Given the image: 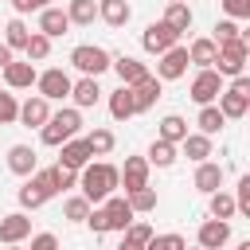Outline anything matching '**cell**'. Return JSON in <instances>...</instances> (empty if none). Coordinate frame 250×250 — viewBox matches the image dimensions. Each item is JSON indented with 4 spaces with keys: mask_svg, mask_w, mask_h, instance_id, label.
<instances>
[{
    "mask_svg": "<svg viewBox=\"0 0 250 250\" xmlns=\"http://www.w3.org/2000/svg\"><path fill=\"white\" fill-rule=\"evenodd\" d=\"M78 188L90 203H105L117 188H121V168L109 164V160H90L82 172H78Z\"/></svg>",
    "mask_w": 250,
    "mask_h": 250,
    "instance_id": "1",
    "label": "cell"
},
{
    "mask_svg": "<svg viewBox=\"0 0 250 250\" xmlns=\"http://www.w3.org/2000/svg\"><path fill=\"white\" fill-rule=\"evenodd\" d=\"M78 129H82V113H78V105H74V109H59V113H51V121L39 129V137H43V145L62 148L70 137H78Z\"/></svg>",
    "mask_w": 250,
    "mask_h": 250,
    "instance_id": "2",
    "label": "cell"
},
{
    "mask_svg": "<svg viewBox=\"0 0 250 250\" xmlns=\"http://www.w3.org/2000/svg\"><path fill=\"white\" fill-rule=\"evenodd\" d=\"M70 66H74L78 74L98 78V74H105V70L113 66V55H109L105 47H98V43H78V47L70 51Z\"/></svg>",
    "mask_w": 250,
    "mask_h": 250,
    "instance_id": "3",
    "label": "cell"
},
{
    "mask_svg": "<svg viewBox=\"0 0 250 250\" xmlns=\"http://www.w3.org/2000/svg\"><path fill=\"white\" fill-rule=\"evenodd\" d=\"M180 35H184V31H176L168 20H152V23L141 31V47H145L148 55H156V59H160L164 51H172V47L180 43Z\"/></svg>",
    "mask_w": 250,
    "mask_h": 250,
    "instance_id": "4",
    "label": "cell"
},
{
    "mask_svg": "<svg viewBox=\"0 0 250 250\" xmlns=\"http://www.w3.org/2000/svg\"><path fill=\"white\" fill-rule=\"evenodd\" d=\"M246 62H250V55H246V47H242V39H230V43H219V62H215V70H219L223 78H238V74L246 70Z\"/></svg>",
    "mask_w": 250,
    "mask_h": 250,
    "instance_id": "5",
    "label": "cell"
},
{
    "mask_svg": "<svg viewBox=\"0 0 250 250\" xmlns=\"http://www.w3.org/2000/svg\"><path fill=\"white\" fill-rule=\"evenodd\" d=\"M35 90H39V94H43L47 102H62V98H70L74 82H70V74H66L62 66H51V70H43V74H39Z\"/></svg>",
    "mask_w": 250,
    "mask_h": 250,
    "instance_id": "6",
    "label": "cell"
},
{
    "mask_svg": "<svg viewBox=\"0 0 250 250\" xmlns=\"http://www.w3.org/2000/svg\"><path fill=\"white\" fill-rule=\"evenodd\" d=\"M191 102H199V105H211V102H219V94H223V74L215 70V66H207V70H199L195 78H191Z\"/></svg>",
    "mask_w": 250,
    "mask_h": 250,
    "instance_id": "7",
    "label": "cell"
},
{
    "mask_svg": "<svg viewBox=\"0 0 250 250\" xmlns=\"http://www.w3.org/2000/svg\"><path fill=\"white\" fill-rule=\"evenodd\" d=\"M188 62H191V55H188V47H172V51H164L160 59H156V78L160 82H176V78H184L188 74Z\"/></svg>",
    "mask_w": 250,
    "mask_h": 250,
    "instance_id": "8",
    "label": "cell"
},
{
    "mask_svg": "<svg viewBox=\"0 0 250 250\" xmlns=\"http://www.w3.org/2000/svg\"><path fill=\"white\" fill-rule=\"evenodd\" d=\"M102 211H105V223H109V230H129V223L137 219V211H133V203H129V195H109L105 203H102Z\"/></svg>",
    "mask_w": 250,
    "mask_h": 250,
    "instance_id": "9",
    "label": "cell"
},
{
    "mask_svg": "<svg viewBox=\"0 0 250 250\" xmlns=\"http://www.w3.org/2000/svg\"><path fill=\"white\" fill-rule=\"evenodd\" d=\"M0 74H4V86H8V90H31V86L39 82V70H35V62H31V59H23V62H20V59H12Z\"/></svg>",
    "mask_w": 250,
    "mask_h": 250,
    "instance_id": "10",
    "label": "cell"
},
{
    "mask_svg": "<svg viewBox=\"0 0 250 250\" xmlns=\"http://www.w3.org/2000/svg\"><path fill=\"white\" fill-rule=\"evenodd\" d=\"M148 156H125V164H121V188H125V195L129 191H137V188H148Z\"/></svg>",
    "mask_w": 250,
    "mask_h": 250,
    "instance_id": "11",
    "label": "cell"
},
{
    "mask_svg": "<svg viewBox=\"0 0 250 250\" xmlns=\"http://www.w3.org/2000/svg\"><path fill=\"white\" fill-rule=\"evenodd\" d=\"M20 121H23L27 129H43V125L51 121V102H47L43 94H31L27 102H20Z\"/></svg>",
    "mask_w": 250,
    "mask_h": 250,
    "instance_id": "12",
    "label": "cell"
},
{
    "mask_svg": "<svg viewBox=\"0 0 250 250\" xmlns=\"http://www.w3.org/2000/svg\"><path fill=\"white\" fill-rule=\"evenodd\" d=\"M90 160H94V148H90L86 137H70V141L62 145V152H59V164H66V168H74V172H82Z\"/></svg>",
    "mask_w": 250,
    "mask_h": 250,
    "instance_id": "13",
    "label": "cell"
},
{
    "mask_svg": "<svg viewBox=\"0 0 250 250\" xmlns=\"http://www.w3.org/2000/svg\"><path fill=\"white\" fill-rule=\"evenodd\" d=\"M195 242H199L203 250H219V246H227V242H230V223H227V219H207V223H199Z\"/></svg>",
    "mask_w": 250,
    "mask_h": 250,
    "instance_id": "14",
    "label": "cell"
},
{
    "mask_svg": "<svg viewBox=\"0 0 250 250\" xmlns=\"http://www.w3.org/2000/svg\"><path fill=\"white\" fill-rule=\"evenodd\" d=\"M23 238H31V219H27L23 211L4 215V219H0V242H4V246H16V242H23Z\"/></svg>",
    "mask_w": 250,
    "mask_h": 250,
    "instance_id": "15",
    "label": "cell"
},
{
    "mask_svg": "<svg viewBox=\"0 0 250 250\" xmlns=\"http://www.w3.org/2000/svg\"><path fill=\"white\" fill-rule=\"evenodd\" d=\"M8 168H12L16 176H23V180L35 176V172H39V156H35V148H31V145H12V148H8Z\"/></svg>",
    "mask_w": 250,
    "mask_h": 250,
    "instance_id": "16",
    "label": "cell"
},
{
    "mask_svg": "<svg viewBox=\"0 0 250 250\" xmlns=\"http://www.w3.org/2000/svg\"><path fill=\"white\" fill-rule=\"evenodd\" d=\"M39 31L51 35V39L66 35V31H70V16H66V8H43V12H39Z\"/></svg>",
    "mask_w": 250,
    "mask_h": 250,
    "instance_id": "17",
    "label": "cell"
},
{
    "mask_svg": "<svg viewBox=\"0 0 250 250\" xmlns=\"http://www.w3.org/2000/svg\"><path fill=\"white\" fill-rule=\"evenodd\" d=\"M113 70H117L121 86H137V82H145V78H148V66H145L141 59H133V55H121V59H113Z\"/></svg>",
    "mask_w": 250,
    "mask_h": 250,
    "instance_id": "18",
    "label": "cell"
},
{
    "mask_svg": "<svg viewBox=\"0 0 250 250\" xmlns=\"http://www.w3.org/2000/svg\"><path fill=\"white\" fill-rule=\"evenodd\" d=\"M160 86H164V82H160L156 74H148L145 82H137V86H133V102H137V113H148V109L156 105V98L164 94Z\"/></svg>",
    "mask_w": 250,
    "mask_h": 250,
    "instance_id": "19",
    "label": "cell"
},
{
    "mask_svg": "<svg viewBox=\"0 0 250 250\" xmlns=\"http://www.w3.org/2000/svg\"><path fill=\"white\" fill-rule=\"evenodd\" d=\"M188 55H191V62H195L199 70H207V66H215V62H219V43H215L211 35H203V39H191Z\"/></svg>",
    "mask_w": 250,
    "mask_h": 250,
    "instance_id": "20",
    "label": "cell"
},
{
    "mask_svg": "<svg viewBox=\"0 0 250 250\" xmlns=\"http://www.w3.org/2000/svg\"><path fill=\"white\" fill-rule=\"evenodd\" d=\"M137 113V102H133V86H117L109 94V117L113 121H129Z\"/></svg>",
    "mask_w": 250,
    "mask_h": 250,
    "instance_id": "21",
    "label": "cell"
},
{
    "mask_svg": "<svg viewBox=\"0 0 250 250\" xmlns=\"http://www.w3.org/2000/svg\"><path fill=\"white\" fill-rule=\"evenodd\" d=\"M219 188H223V168H219V164H211V160L195 164V191H203V195H215Z\"/></svg>",
    "mask_w": 250,
    "mask_h": 250,
    "instance_id": "22",
    "label": "cell"
},
{
    "mask_svg": "<svg viewBox=\"0 0 250 250\" xmlns=\"http://www.w3.org/2000/svg\"><path fill=\"white\" fill-rule=\"evenodd\" d=\"M133 16L129 0H98V20H105L109 27H125Z\"/></svg>",
    "mask_w": 250,
    "mask_h": 250,
    "instance_id": "23",
    "label": "cell"
},
{
    "mask_svg": "<svg viewBox=\"0 0 250 250\" xmlns=\"http://www.w3.org/2000/svg\"><path fill=\"white\" fill-rule=\"evenodd\" d=\"M70 98H74V105H78V109H90V105H98V98H102V86H98V78L82 74V78L74 82Z\"/></svg>",
    "mask_w": 250,
    "mask_h": 250,
    "instance_id": "24",
    "label": "cell"
},
{
    "mask_svg": "<svg viewBox=\"0 0 250 250\" xmlns=\"http://www.w3.org/2000/svg\"><path fill=\"white\" fill-rule=\"evenodd\" d=\"M195 125H199V133H207V137H215L223 125H227V113L211 102V105H199V117H195Z\"/></svg>",
    "mask_w": 250,
    "mask_h": 250,
    "instance_id": "25",
    "label": "cell"
},
{
    "mask_svg": "<svg viewBox=\"0 0 250 250\" xmlns=\"http://www.w3.org/2000/svg\"><path fill=\"white\" fill-rule=\"evenodd\" d=\"M184 156L195 160V164L211 160V137H207V133H188V137H184Z\"/></svg>",
    "mask_w": 250,
    "mask_h": 250,
    "instance_id": "26",
    "label": "cell"
},
{
    "mask_svg": "<svg viewBox=\"0 0 250 250\" xmlns=\"http://www.w3.org/2000/svg\"><path fill=\"white\" fill-rule=\"evenodd\" d=\"M160 141H172V145H184V137H188V121L180 117V113H168V117H160V133H156Z\"/></svg>",
    "mask_w": 250,
    "mask_h": 250,
    "instance_id": "27",
    "label": "cell"
},
{
    "mask_svg": "<svg viewBox=\"0 0 250 250\" xmlns=\"http://www.w3.org/2000/svg\"><path fill=\"white\" fill-rule=\"evenodd\" d=\"M219 109L227 113V121H230V117H246V113H250V98H242V94H234V90L227 86V90L219 94Z\"/></svg>",
    "mask_w": 250,
    "mask_h": 250,
    "instance_id": "28",
    "label": "cell"
},
{
    "mask_svg": "<svg viewBox=\"0 0 250 250\" xmlns=\"http://www.w3.org/2000/svg\"><path fill=\"white\" fill-rule=\"evenodd\" d=\"M145 156H148V164H156V168H172V164H176V145L156 137V141L148 145V152H145Z\"/></svg>",
    "mask_w": 250,
    "mask_h": 250,
    "instance_id": "29",
    "label": "cell"
},
{
    "mask_svg": "<svg viewBox=\"0 0 250 250\" xmlns=\"http://www.w3.org/2000/svg\"><path fill=\"white\" fill-rule=\"evenodd\" d=\"M207 199H211V219H227V223L234 219L238 199H234L230 191H223V188H219V191H215V195H207Z\"/></svg>",
    "mask_w": 250,
    "mask_h": 250,
    "instance_id": "30",
    "label": "cell"
},
{
    "mask_svg": "<svg viewBox=\"0 0 250 250\" xmlns=\"http://www.w3.org/2000/svg\"><path fill=\"white\" fill-rule=\"evenodd\" d=\"M66 16H70V23L90 27V23L98 20V4H94V0H70V4H66Z\"/></svg>",
    "mask_w": 250,
    "mask_h": 250,
    "instance_id": "31",
    "label": "cell"
},
{
    "mask_svg": "<svg viewBox=\"0 0 250 250\" xmlns=\"http://www.w3.org/2000/svg\"><path fill=\"white\" fill-rule=\"evenodd\" d=\"M27 39H31V31H27V23L16 16V20H8V27H4V43L12 47V51H27Z\"/></svg>",
    "mask_w": 250,
    "mask_h": 250,
    "instance_id": "32",
    "label": "cell"
},
{
    "mask_svg": "<svg viewBox=\"0 0 250 250\" xmlns=\"http://www.w3.org/2000/svg\"><path fill=\"white\" fill-rule=\"evenodd\" d=\"M90 211H94V203H90L86 195H70V199L62 203V215H66L70 223H86V219H90Z\"/></svg>",
    "mask_w": 250,
    "mask_h": 250,
    "instance_id": "33",
    "label": "cell"
},
{
    "mask_svg": "<svg viewBox=\"0 0 250 250\" xmlns=\"http://www.w3.org/2000/svg\"><path fill=\"white\" fill-rule=\"evenodd\" d=\"M86 141H90L94 156H109V152H113V145H117V137H113L109 129H90V133H86Z\"/></svg>",
    "mask_w": 250,
    "mask_h": 250,
    "instance_id": "34",
    "label": "cell"
},
{
    "mask_svg": "<svg viewBox=\"0 0 250 250\" xmlns=\"http://www.w3.org/2000/svg\"><path fill=\"white\" fill-rule=\"evenodd\" d=\"M16 199H20V207H23V211H35V207H43V203H47V195L35 188V180H31V176H27V184L16 191Z\"/></svg>",
    "mask_w": 250,
    "mask_h": 250,
    "instance_id": "35",
    "label": "cell"
},
{
    "mask_svg": "<svg viewBox=\"0 0 250 250\" xmlns=\"http://www.w3.org/2000/svg\"><path fill=\"white\" fill-rule=\"evenodd\" d=\"M31 62H43L47 55H51V35H43V31H31V39H27V51H23Z\"/></svg>",
    "mask_w": 250,
    "mask_h": 250,
    "instance_id": "36",
    "label": "cell"
},
{
    "mask_svg": "<svg viewBox=\"0 0 250 250\" xmlns=\"http://www.w3.org/2000/svg\"><path fill=\"white\" fill-rule=\"evenodd\" d=\"M129 203H133V211L137 215H148V211H156V191L152 188H137V191H129Z\"/></svg>",
    "mask_w": 250,
    "mask_h": 250,
    "instance_id": "37",
    "label": "cell"
},
{
    "mask_svg": "<svg viewBox=\"0 0 250 250\" xmlns=\"http://www.w3.org/2000/svg\"><path fill=\"white\" fill-rule=\"evenodd\" d=\"M164 20H168V23L176 27V31H188L195 16H191V8H188V4H168V12H164Z\"/></svg>",
    "mask_w": 250,
    "mask_h": 250,
    "instance_id": "38",
    "label": "cell"
},
{
    "mask_svg": "<svg viewBox=\"0 0 250 250\" xmlns=\"http://www.w3.org/2000/svg\"><path fill=\"white\" fill-rule=\"evenodd\" d=\"M211 39H215V43H230V39H242V27H238V20H230V16H227V20H219Z\"/></svg>",
    "mask_w": 250,
    "mask_h": 250,
    "instance_id": "39",
    "label": "cell"
},
{
    "mask_svg": "<svg viewBox=\"0 0 250 250\" xmlns=\"http://www.w3.org/2000/svg\"><path fill=\"white\" fill-rule=\"evenodd\" d=\"M31 180H35V188H39V191H43L47 199H51V195H59V180H55V164H51V168H39V172H35Z\"/></svg>",
    "mask_w": 250,
    "mask_h": 250,
    "instance_id": "40",
    "label": "cell"
},
{
    "mask_svg": "<svg viewBox=\"0 0 250 250\" xmlns=\"http://www.w3.org/2000/svg\"><path fill=\"white\" fill-rule=\"evenodd\" d=\"M12 121H20V102H16V94L0 90V125H12Z\"/></svg>",
    "mask_w": 250,
    "mask_h": 250,
    "instance_id": "41",
    "label": "cell"
},
{
    "mask_svg": "<svg viewBox=\"0 0 250 250\" xmlns=\"http://www.w3.org/2000/svg\"><path fill=\"white\" fill-rule=\"evenodd\" d=\"M148 250H188V242H184V234H176V230H168V234H152V242H148Z\"/></svg>",
    "mask_w": 250,
    "mask_h": 250,
    "instance_id": "42",
    "label": "cell"
},
{
    "mask_svg": "<svg viewBox=\"0 0 250 250\" xmlns=\"http://www.w3.org/2000/svg\"><path fill=\"white\" fill-rule=\"evenodd\" d=\"M152 234H156V230H152L145 219H133V223H129V230H125V238H133V242H141V246H148V242H152Z\"/></svg>",
    "mask_w": 250,
    "mask_h": 250,
    "instance_id": "43",
    "label": "cell"
},
{
    "mask_svg": "<svg viewBox=\"0 0 250 250\" xmlns=\"http://www.w3.org/2000/svg\"><path fill=\"white\" fill-rule=\"evenodd\" d=\"M230 20H250V0H219Z\"/></svg>",
    "mask_w": 250,
    "mask_h": 250,
    "instance_id": "44",
    "label": "cell"
},
{
    "mask_svg": "<svg viewBox=\"0 0 250 250\" xmlns=\"http://www.w3.org/2000/svg\"><path fill=\"white\" fill-rule=\"evenodd\" d=\"M55 180H59V191H70V188L78 184V172L66 168V164H55Z\"/></svg>",
    "mask_w": 250,
    "mask_h": 250,
    "instance_id": "45",
    "label": "cell"
},
{
    "mask_svg": "<svg viewBox=\"0 0 250 250\" xmlns=\"http://www.w3.org/2000/svg\"><path fill=\"white\" fill-rule=\"evenodd\" d=\"M234 199H238V211L250 219V172L238 180V191H234Z\"/></svg>",
    "mask_w": 250,
    "mask_h": 250,
    "instance_id": "46",
    "label": "cell"
},
{
    "mask_svg": "<svg viewBox=\"0 0 250 250\" xmlns=\"http://www.w3.org/2000/svg\"><path fill=\"white\" fill-rule=\"evenodd\" d=\"M27 250H59V238L51 230H39V234H31V246Z\"/></svg>",
    "mask_w": 250,
    "mask_h": 250,
    "instance_id": "47",
    "label": "cell"
},
{
    "mask_svg": "<svg viewBox=\"0 0 250 250\" xmlns=\"http://www.w3.org/2000/svg\"><path fill=\"white\" fill-rule=\"evenodd\" d=\"M86 227H90L94 234H105V230H109V223H105V211H102V207H94V211H90V219H86Z\"/></svg>",
    "mask_w": 250,
    "mask_h": 250,
    "instance_id": "48",
    "label": "cell"
},
{
    "mask_svg": "<svg viewBox=\"0 0 250 250\" xmlns=\"http://www.w3.org/2000/svg\"><path fill=\"white\" fill-rule=\"evenodd\" d=\"M12 8H16V16H27V12H43L51 4L47 0H12Z\"/></svg>",
    "mask_w": 250,
    "mask_h": 250,
    "instance_id": "49",
    "label": "cell"
},
{
    "mask_svg": "<svg viewBox=\"0 0 250 250\" xmlns=\"http://www.w3.org/2000/svg\"><path fill=\"white\" fill-rule=\"evenodd\" d=\"M230 90H234V94H242V98H250V74H238V78H230Z\"/></svg>",
    "mask_w": 250,
    "mask_h": 250,
    "instance_id": "50",
    "label": "cell"
},
{
    "mask_svg": "<svg viewBox=\"0 0 250 250\" xmlns=\"http://www.w3.org/2000/svg\"><path fill=\"white\" fill-rule=\"evenodd\" d=\"M8 62H12V47H8V43H0V70H4Z\"/></svg>",
    "mask_w": 250,
    "mask_h": 250,
    "instance_id": "51",
    "label": "cell"
},
{
    "mask_svg": "<svg viewBox=\"0 0 250 250\" xmlns=\"http://www.w3.org/2000/svg\"><path fill=\"white\" fill-rule=\"evenodd\" d=\"M113 250H148V246H141V242H133V238H121V246H113Z\"/></svg>",
    "mask_w": 250,
    "mask_h": 250,
    "instance_id": "52",
    "label": "cell"
},
{
    "mask_svg": "<svg viewBox=\"0 0 250 250\" xmlns=\"http://www.w3.org/2000/svg\"><path fill=\"white\" fill-rule=\"evenodd\" d=\"M242 47H246V55H250V27L242 31Z\"/></svg>",
    "mask_w": 250,
    "mask_h": 250,
    "instance_id": "53",
    "label": "cell"
},
{
    "mask_svg": "<svg viewBox=\"0 0 250 250\" xmlns=\"http://www.w3.org/2000/svg\"><path fill=\"white\" fill-rule=\"evenodd\" d=\"M238 250H250V238H246V242H238Z\"/></svg>",
    "mask_w": 250,
    "mask_h": 250,
    "instance_id": "54",
    "label": "cell"
},
{
    "mask_svg": "<svg viewBox=\"0 0 250 250\" xmlns=\"http://www.w3.org/2000/svg\"><path fill=\"white\" fill-rule=\"evenodd\" d=\"M168 4H188V0H168Z\"/></svg>",
    "mask_w": 250,
    "mask_h": 250,
    "instance_id": "55",
    "label": "cell"
},
{
    "mask_svg": "<svg viewBox=\"0 0 250 250\" xmlns=\"http://www.w3.org/2000/svg\"><path fill=\"white\" fill-rule=\"evenodd\" d=\"M4 250H20V242H16V246H4Z\"/></svg>",
    "mask_w": 250,
    "mask_h": 250,
    "instance_id": "56",
    "label": "cell"
},
{
    "mask_svg": "<svg viewBox=\"0 0 250 250\" xmlns=\"http://www.w3.org/2000/svg\"><path fill=\"white\" fill-rule=\"evenodd\" d=\"M191 250H203V246H191Z\"/></svg>",
    "mask_w": 250,
    "mask_h": 250,
    "instance_id": "57",
    "label": "cell"
},
{
    "mask_svg": "<svg viewBox=\"0 0 250 250\" xmlns=\"http://www.w3.org/2000/svg\"><path fill=\"white\" fill-rule=\"evenodd\" d=\"M219 250H227V246H219Z\"/></svg>",
    "mask_w": 250,
    "mask_h": 250,
    "instance_id": "58",
    "label": "cell"
},
{
    "mask_svg": "<svg viewBox=\"0 0 250 250\" xmlns=\"http://www.w3.org/2000/svg\"><path fill=\"white\" fill-rule=\"evenodd\" d=\"M0 78H4V74H0Z\"/></svg>",
    "mask_w": 250,
    "mask_h": 250,
    "instance_id": "59",
    "label": "cell"
}]
</instances>
